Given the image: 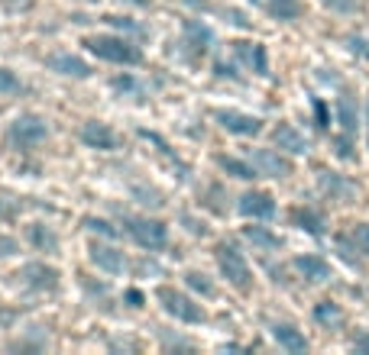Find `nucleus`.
I'll list each match as a JSON object with an SVG mask.
<instances>
[{
    "label": "nucleus",
    "instance_id": "f257e3e1",
    "mask_svg": "<svg viewBox=\"0 0 369 355\" xmlns=\"http://www.w3.org/2000/svg\"><path fill=\"white\" fill-rule=\"evenodd\" d=\"M214 259H217V268H221V275L227 278V284H233L240 294H246L253 288V272H250L243 252L237 249L233 242H217V246H214Z\"/></svg>",
    "mask_w": 369,
    "mask_h": 355
},
{
    "label": "nucleus",
    "instance_id": "f03ea898",
    "mask_svg": "<svg viewBox=\"0 0 369 355\" xmlns=\"http://www.w3.org/2000/svg\"><path fill=\"white\" fill-rule=\"evenodd\" d=\"M88 52H94L101 62H114V65H139L143 52L123 36H88L85 39Z\"/></svg>",
    "mask_w": 369,
    "mask_h": 355
},
{
    "label": "nucleus",
    "instance_id": "7ed1b4c3",
    "mask_svg": "<svg viewBox=\"0 0 369 355\" xmlns=\"http://www.w3.org/2000/svg\"><path fill=\"white\" fill-rule=\"evenodd\" d=\"M123 230L130 233V239L137 242L139 249H146V252L166 249V242H169V230H166V223H162V219L123 217Z\"/></svg>",
    "mask_w": 369,
    "mask_h": 355
},
{
    "label": "nucleus",
    "instance_id": "20e7f679",
    "mask_svg": "<svg viewBox=\"0 0 369 355\" xmlns=\"http://www.w3.org/2000/svg\"><path fill=\"white\" fill-rule=\"evenodd\" d=\"M156 301L162 303V310H166V314L175 316V320H181V323H204V320H208L204 307L191 301L188 294L175 291V288H159Z\"/></svg>",
    "mask_w": 369,
    "mask_h": 355
},
{
    "label": "nucleus",
    "instance_id": "39448f33",
    "mask_svg": "<svg viewBox=\"0 0 369 355\" xmlns=\"http://www.w3.org/2000/svg\"><path fill=\"white\" fill-rule=\"evenodd\" d=\"M7 136H10L13 146L26 152V149H36L46 136H49V126H46L43 116H36V114H20V116H17V120L10 123V133H7Z\"/></svg>",
    "mask_w": 369,
    "mask_h": 355
},
{
    "label": "nucleus",
    "instance_id": "423d86ee",
    "mask_svg": "<svg viewBox=\"0 0 369 355\" xmlns=\"http://www.w3.org/2000/svg\"><path fill=\"white\" fill-rule=\"evenodd\" d=\"M13 278H20V284L26 288V291H36V294H52L59 291V268H52V265H46V261H26L20 272L13 275Z\"/></svg>",
    "mask_w": 369,
    "mask_h": 355
},
{
    "label": "nucleus",
    "instance_id": "0eeeda50",
    "mask_svg": "<svg viewBox=\"0 0 369 355\" xmlns=\"http://www.w3.org/2000/svg\"><path fill=\"white\" fill-rule=\"evenodd\" d=\"M211 42H214L211 26H204L201 20H185L181 23V49H185V55H188L191 62L201 58V55H208Z\"/></svg>",
    "mask_w": 369,
    "mask_h": 355
},
{
    "label": "nucleus",
    "instance_id": "6e6552de",
    "mask_svg": "<svg viewBox=\"0 0 369 355\" xmlns=\"http://www.w3.org/2000/svg\"><path fill=\"white\" fill-rule=\"evenodd\" d=\"M250 162L256 165V171L263 178H288L292 175V162L279 152V149H253Z\"/></svg>",
    "mask_w": 369,
    "mask_h": 355
},
{
    "label": "nucleus",
    "instance_id": "1a4fd4ad",
    "mask_svg": "<svg viewBox=\"0 0 369 355\" xmlns=\"http://www.w3.org/2000/svg\"><path fill=\"white\" fill-rule=\"evenodd\" d=\"M214 120H217L227 133H233V136H259V133H263V120L253 116V114H240V110H217Z\"/></svg>",
    "mask_w": 369,
    "mask_h": 355
},
{
    "label": "nucleus",
    "instance_id": "9d476101",
    "mask_svg": "<svg viewBox=\"0 0 369 355\" xmlns=\"http://www.w3.org/2000/svg\"><path fill=\"white\" fill-rule=\"evenodd\" d=\"M317 188H321V194L330 200H340V204H350V200L357 197V184L350 181V178L337 175V171H317Z\"/></svg>",
    "mask_w": 369,
    "mask_h": 355
},
{
    "label": "nucleus",
    "instance_id": "9b49d317",
    "mask_svg": "<svg viewBox=\"0 0 369 355\" xmlns=\"http://www.w3.org/2000/svg\"><path fill=\"white\" fill-rule=\"evenodd\" d=\"M81 142H85L88 149H101V152H114L117 146H120V139H117V133L110 129L107 123H101V120H88V123H81Z\"/></svg>",
    "mask_w": 369,
    "mask_h": 355
},
{
    "label": "nucleus",
    "instance_id": "f8f14e48",
    "mask_svg": "<svg viewBox=\"0 0 369 355\" xmlns=\"http://www.w3.org/2000/svg\"><path fill=\"white\" fill-rule=\"evenodd\" d=\"M233 55H237V58H240V62L246 65L253 74H259V78L269 74V55H266V45H259V42L237 39L233 42Z\"/></svg>",
    "mask_w": 369,
    "mask_h": 355
},
{
    "label": "nucleus",
    "instance_id": "ddd939ff",
    "mask_svg": "<svg viewBox=\"0 0 369 355\" xmlns=\"http://www.w3.org/2000/svg\"><path fill=\"white\" fill-rule=\"evenodd\" d=\"M237 210L250 219H269L275 213V200L269 191H246L240 204H237Z\"/></svg>",
    "mask_w": 369,
    "mask_h": 355
},
{
    "label": "nucleus",
    "instance_id": "4468645a",
    "mask_svg": "<svg viewBox=\"0 0 369 355\" xmlns=\"http://www.w3.org/2000/svg\"><path fill=\"white\" fill-rule=\"evenodd\" d=\"M46 68H49V72L65 74V78H78V81L91 78V65H88L85 58L72 55V52H55V55H49V58H46Z\"/></svg>",
    "mask_w": 369,
    "mask_h": 355
},
{
    "label": "nucleus",
    "instance_id": "2eb2a0df",
    "mask_svg": "<svg viewBox=\"0 0 369 355\" xmlns=\"http://www.w3.org/2000/svg\"><path fill=\"white\" fill-rule=\"evenodd\" d=\"M91 261L107 275H123L127 272V255H123L120 249H114V246H101V242H94V246H91Z\"/></svg>",
    "mask_w": 369,
    "mask_h": 355
},
{
    "label": "nucleus",
    "instance_id": "dca6fc26",
    "mask_svg": "<svg viewBox=\"0 0 369 355\" xmlns=\"http://www.w3.org/2000/svg\"><path fill=\"white\" fill-rule=\"evenodd\" d=\"M272 142L275 149H282L288 155H308V139L298 133L292 123H279L272 129Z\"/></svg>",
    "mask_w": 369,
    "mask_h": 355
},
{
    "label": "nucleus",
    "instance_id": "f3484780",
    "mask_svg": "<svg viewBox=\"0 0 369 355\" xmlns=\"http://www.w3.org/2000/svg\"><path fill=\"white\" fill-rule=\"evenodd\" d=\"M269 333H272V339L279 343V349H285V352H308V339H305V333H301L298 326L272 323L269 326Z\"/></svg>",
    "mask_w": 369,
    "mask_h": 355
},
{
    "label": "nucleus",
    "instance_id": "a211bd4d",
    "mask_svg": "<svg viewBox=\"0 0 369 355\" xmlns=\"http://www.w3.org/2000/svg\"><path fill=\"white\" fill-rule=\"evenodd\" d=\"M295 272L305 278V281H311V284H324V281H330V265H327L321 255H298L295 261Z\"/></svg>",
    "mask_w": 369,
    "mask_h": 355
},
{
    "label": "nucleus",
    "instance_id": "6ab92c4d",
    "mask_svg": "<svg viewBox=\"0 0 369 355\" xmlns=\"http://www.w3.org/2000/svg\"><path fill=\"white\" fill-rule=\"evenodd\" d=\"M292 223H295L298 230L311 233V236H324V230H327L324 213L315 210V207H295L292 210Z\"/></svg>",
    "mask_w": 369,
    "mask_h": 355
},
{
    "label": "nucleus",
    "instance_id": "aec40b11",
    "mask_svg": "<svg viewBox=\"0 0 369 355\" xmlns=\"http://www.w3.org/2000/svg\"><path fill=\"white\" fill-rule=\"evenodd\" d=\"M26 239L39 252H59V233L52 226H46V223H30L26 226Z\"/></svg>",
    "mask_w": 369,
    "mask_h": 355
},
{
    "label": "nucleus",
    "instance_id": "412c9836",
    "mask_svg": "<svg viewBox=\"0 0 369 355\" xmlns=\"http://www.w3.org/2000/svg\"><path fill=\"white\" fill-rule=\"evenodd\" d=\"M266 13H269L272 20L292 23L305 13V7H301V0H266Z\"/></svg>",
    "mask_w": 369,
    "mask_h": 355
},
{
    "label": "nucleus",
    "instance_id": "4be33fe9",
    "mask_svg": "<svg viewBox=\"0 0 369 355\" xmlns=\"http://www.w3.org/2000/svg\"><path fill=\"white\" fill-rule=\"evenodd\" d=\"M337 120H340V126H343V133H357V123H359V110H357V97H350V94H343L337 100Z\"/></svg>",
    "mask_w": 369,
    "mask_h": 355
},
{
    "label": "nucleus",
    "instance_id": "5701e85b",
    "mask_svg": "<svg viewBox=\"0 0 369 355\" xmlns=\"http://www.w3.org/2000/svg\"><path fill=\"white\" fill-rule=\"evenodd\" d=\"M217 165L227 171V175L240 178V181H253V178H259V171H256L253 162H243V158H230V155H217Z\"/></svg>",
    "mask_w": 369,
    "mask_h": 355
},
{
    "label": "nucleus",
    "instance_id": "b1692460",
    "mask_svg": "<svg viewBox=\"0 0 369 355\" xmlns=\"http://www.w3.org/2000/svg\"><path fill=\"white\" fill-rule=\"evenodd\" d=\"M243 236L253 242L256 249L263 252H272V249H282V239L275 236V233H269L266 226H243Z\"/></svg>",
    "mask_w": 369,
    "mask_h": 355
},
{
    "label": "nucleus",
    "instance_id": "393cba45",
    "mask_svg": "<svg viewBox=\"0 0 369 355\" xmlns=\"http://www.w3.org/2000/svg\"><path fill=\"white\" fill-rule=\"evenodd\" d=\"M315 320L324 326V330H340V326H343V310H340L337 303L321 301L315 307Z\"/></svg>",
    "mask_w": 369,
    "mask_h": 355
},
{
    "label": "nucleus",
    "instance_id": "a878e982",
    "mask_svg": "<svg viewBox=\"0 0 369 355\" xmlns=\"http://www.w3.org/2000/svg\"><path fill=\"white\" fill-rule=\"evenodd\" d=\"M185 284H188L191 291H198L201 297H214V291H217L214 281L204 272H185Z\"/></svg>",
    "mask_w": 369,
    "mask_h": 355
},
{
    "label": "nucleus",
    "instance_id": "bb28decb",
    "mask_svg": "<svg viewBox=\"0 0 369 355\" xmlns=\"http://www.w3.org/2000/svg\"><path fill=\"white\" fill-rule=\"evenodd\" d=\"M133 197H137L139 204H146V207H162V204H166V197H162L156 188H146V184H133Z\"/></svg>",
    "mask_w": 369,
    "mask_h": 355
},
{
    "label": "nucleus",
    "instance_id": "cd10ccee",
    "mask_svg": "<svg viewBox=\"0 0 369 355\" xmlns=\"http://www.w3.org/2000/svg\"><path fill=\"white\" fill-rule=\"evenodd\" d=\"M350 239L357 246V252H363L369 259V223H353V233H350Z\"/></svg>",
    "mask_w": 369,
    "mask_h": 355
},
{
    "label": "nucleus",
    "instance_id": "c85d7f7f",
    "mask_svg": "<svg viewBox=\"0 0 369 355\" xmlns=\"http://www.w3.org/2000/svg\"><path fill=\"white\" fill-rule=\"evenodd\" d=\"M85 226H88L91 233H101V236H107V239H114L117 233H120L114 223H107V219H97V217H88V219H85Z\"/></svg>",
    "mask_w": 369,
    "mask_h": 355
},
{
    "label": "nucleus",
    "instance_id": "c756f323",
    "mask_svg": "<svg viewBox=\"0 0 369 355\" xmlns=\"http://www.w3.org/2000/svg\"><path fill=\"white\" fill-rule=\"evenodd\" d=\"M330 13H343V17H350V13H357L359 0H321Z\"/></svg>",
    "mask_w": 369,
    "mask_h": 355
},
{
    "label": "nucleus",
    "instance_id": "7c9ffc66",
    "mask_svg": "<svg viewBox=\"0 0 369 355\" xmlns=\"http://www.w3.org/2000/svg\"><path fill=\"white\" fill-rule=\"evenodd\" d=\"M334 152H337V158H347V162H353L357 158V152H353V139H350V133H343V136L334 139Z\"/></svg>",
    "mask_w": 369,
    "mask_h": 355
},
{
    "label": "nucleus",
    "instance_id": "2f4dec72",
    "mask_svg": "<svg viewBox=\"0 0 369 355\" xmlns=\"http://www.w3.org/2000/svg\"><path fill=\"white\" fill-rule=\"evenodd\" d=\"M13 91H20V78L10 68H0V94H13Z\"/></svg>",
    "mask_w": 369,
    "mask_h": 355
},
{
    "label": "nucleus",
    "instance_id": "473e14b6",
    "mask_svg": "<svg viewBox=\"0 0 369 355\" xmlns=\"http://www.w3.org/2000/svg\"><path fill=\"white\" fill-rule=\"evenodd\" d=\"M159 336H162V345H166V349H195V343H191V339H181V336H169L166 330H159Z\"/></svg>",
    "mask_w": 369,
    "mask_h": 355
},
{
    "label": "nucleus",
    "instance_id": "72a5a7b5",
    "mask_svg": "<svg viewBox=\"0 0 369 355\" xmlns=\"http://www.w3.org/2000/svg\"><path fill=\"white\" fill-rule=\"evenodd\" d=\"M110 87L114 91H123V94H137L139 91V84L130 78V74H123V78H110Z\"/></svg>",
    "mask_w": 369,
    "mask_h": 355
},
{
    "label": "nucleus",
    "instance_id": "f704fd0d",
    "mask_svg": "<svg viewBox=\"0 0 369 355\" xmlns=\"http://www.w3.org/2000/svg\"><path fill=\"white\" fill-rule=\"evenodd\" d=\"M347 49L353 55H359V58H369V42L359 39V36H347Z\"/></svg>",
    "mask_w": 369,
    "mask_h": 355
},
{
    "label": "nucleus",
    "instance_id": "c9c22d12",
    "mask_svg": "<svg viewBox=\"0 0 369 355\" xmlns=\"http://www.w3.org/2000/svg\"><path fill=\"white\" fill-rule=\"evenodd\" d=\"M17 252H20V242L13 239V236H3V233H0V259H10Z\"/></svg>",
    "mask_w": 369,
    "mask_h": 355
},
{
    "label": "nucleus",
    "instance_id": "e433bc0d",
    "mask_svg": "<svg viewBox=\"0 0 369 355\" xmlns=\"http://www.w3.org/2000/svg\"><path fill=\"white\" fill-rule=\"evenodd\" d=\"M181 223H185V230L188 233H195V236H208V226H204V223H201V219H195L191 217V213H181Z\"/></svg>",
    "mask_w": 369,
    "mask_h": 355
},
{
    "label": "nucleus",
    "instance_id": "4c0bfd02",
    "mask_svg": "<svg viewBox=\"0 0 369 355\" xmlns=\"http://www.w3.org/2000/svg\"><path fill=\"white\" fill-rule=\"evenodd\" d=\"M315 126L317 129H327V104L324 100H315Z\"/></svg>",
    "mask_w": 369,
    "mask_h": 355
},
{
    "label": "nucleus",
    "instance_id": "58836bf2",
    "mask_svg": "<svg viewBox=\"0 0 369 355\" xmlns=\"http://www.w3.org/2000/svg\"><path fill=\"white\" fill-rule=\"evenodd\" d=\"M104 20L110 23V26H120V30H130V32H143V30H139V26H137V23H130L127 17H104Z\"/></svg>",
    "mask_w": 369,
    "mask_h": 355
},
{
    "label": "nucleus",
    "instance_id": "ea45409f",
    "mask_svg": "<svg viewBox=\"0 0 369 355\" xmlns=\"http://www.w3.org/2000/svg\"><path fill=\"white\" fill-rule=\"evenodd\" d=\"M227 17H230V23H237V26H243V30H250V20H246L243 13H237V10H227Z\"/></svg>",
    "mask_w": 369,
    "mask_h": 355
},
{
    "label": "nucleus",
    "instance_id": "a19ab883",
    "mask_svg": "<svg viewBox=\"0 0 369 355\" xmlns=\"http://www.w3.org/2000/svg\"><path fill=\"white\" fill-rule=\"evenodd\" d=\"M17 320V310H7V307H0V326H10Z\"/></svg>",
    "mask_w": 369,
    "mask_h": 355
},
{
    "label": "nucleus",
    "instance_id": "79ce46f5",
    "mask_svg": "<svg viewBox=\"0 0 369 355\" xmlns=\"http://www.w3.org/2000/svg\"><path fill=\"white\" fill-rule=\"evenodd\" d=\"M353 345H357L359 352H369V333H359L357 339H353Z\"/></svg>",
    "mask_w": 369,
    "mask_h": 355
},
{
    "label": "nucleus",
    "instance_id": "37998d69",
    "mask_svg": "<svg viewBox=\"0 0 369 355\" xmlns=\"http://www.w3.org/2000/svg\"><path fill=\"white\" fill-rule=\"evenodd\" d=\"M127 301H130V307H139V303H143V294H139V291H130Z\"/></svg>",
    "mask_w": 369,
    "mask_h": 355
},
{
    "label": "nucleus",
    "instance_id": "c03bdc74",
    "mask_svg": "<svg viewBox=\"0 0 369 355\" xmlns=\"http://www.w3.org/2000/svg\"><path fill=\"white\" fill-rule=\"evenodd\" d=\"M366 120H369V104H366Z\"/></svg>",
    "mask_w": 369,
    "mask_h": 355
},
{
    "label": "nucleus",
    "instance_id": "a18cd8bd",
    "mask_svg": "<svg viewBox=\"0 0 369 355\" xmlns=\"http://www.w3.org/2000/svg\"><path fill=\"white\" fill-rule=\"evenodd\" d=\"M88 3H97V0H88Z\"/></svg>",
    "mask_w": 369,
    "mask_h": 355
},
{
    "label": "nucleus",
    "instance_id": "49530a36",
    "mask_svg": "<svg viewBox=\"0 0 369 355\" xmlns=\"http://www.w3.org/2000/svg\"><path fill=\"white\" fill-rule=\"evenodd\" d=\"M0 213H3V204H0Z\"/></svg>",
    "mask_w": 369,
    "mask_h": 355
}]
</instances>
